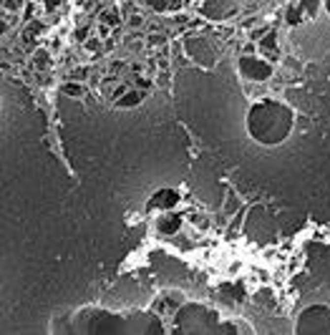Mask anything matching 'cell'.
<instances>
[{"label": "cell", "mask_w": 330, "mask_h": 335, "mask_svg": "<svg viewBox=\"0 0 330 335\" xmlns=\"http://www.w3.org/2000/svg\"><path fill=\"white\" fill-rule=\"evenodd\" d=\"M48 330L61 335H134L129 312H114L99 305L53 312Z\"/></svg>", "instance_id": "1"}, {"label": "cell", "mask_w": 330, "mask_h": 335, "mask_svg": "<svg viewBox=\"0 0 330 335\" xmlns=\"http://www.w3.org/2000/svg\"><path fill=\"white\" fill-rule=\"evenodd\" d=\"M295 126V111L285 101L260 98L247 114V134L262 146H277L290 136Z\"/></svg>", "instance_id": "2"}, {"label": "cell", "mask_w": 330, "mask_h": 335, "mask_svg": "<svg viewBox=\"0 0 330 335\" xmlns=\"http://www.w3.org/2000/svg\"><path fill=\"white\" fill-rule=\"evenodd\" d=\"M222 315L204 303H184L171 315L169 333L174 335H217Z\"/></svg>", "instance_id": "3"}, {"label": "cell", "mask_w": 330, "mask_h": 335, "mask_svg": "<svg viewBox=\"0 0 330 335\" xmlns=\"http://www.w3.org/2000/svg\"><path fill=\"white\" fill-rule=\"evenodd\" d=\"M295 333L300 335H330V305H307L295 320Z\"/></svg>", "instance_id": "4"}, {"label": "cell", "mask_w": 330, "mask_h": 335, "mask_svg": "<svg viewBox=\"0 0 330 335\" xmlns=\"http://www.w3.org/2000/svg\"><path fill=\"white\" fill-rule=\"evenodd\" d=\"M237 66H239L242 78L255 81V83H265L272 76V71H275V63L270 58H265L262 53H242Z\"/></svg>", "instance_id": "5"}, {"label": "cell", "mask_w": 330, "mask_h": 335, "mask_svg": "<svg viewBox=\"0 0 330 335\" xmlns=\"http://www.w3.org/2000/svg\"><path fill=\"white\" fill-rule=\"evenodd\" d=\"M184 303H187V295H184L182 290H164V292H159V295L154 298V303H151L149 310H154L162 318H171Z\"/></svg>", "instance_id": "6"}, {"label": "cell", "mask_w": 330, "mask_h": 335, "mask_svg": "<svg viewBox=\"0 0 330 335\" xmlns=\"http://www.w3.org/2000/svg\"><path fill=\"white\" fill-rule=\"evenodd\" d=\"M252 335L255 333V328L250 325V323H245L242 318H222V323H219V330H217V335Z\"/></svg>", "instance_id": "7"}, {"label": "cell", "mask_w": 330, "mask_h": 335, "mask_svg": "<svg viewBox=\"0 0 330 335\" xmlns=\"http://www.w3.org/2000/svg\"><path fill=\"white\" fill-rule=\"evenodd\" d=\"M144 96H146V91H141V89H136V86H129V89L114 101V106H116V109H134V106H139V103H144Z\"/></svg>", "instance_id": "8"}, {"label": "cell", "mask_w": 330, "mask_h": 335, "mask_svg": "<svg viewBox=\"0 0 330 335\" xmlns=\"http://www.w3.org/2000/svg\"><path fill=\"white\" fill-rule=\"evenodd\" d=\"M257 46H260V53L265 56V58H270L272 63H275V61H280V48L275 43V30H270L267 35H262L257 40Z\"/></svg>", "instance_id": "9"}, {"label": "cell", "mask_w": 330, "mask_h": 335, "mask_svg": "<svg viewBox=\"0 0 330 335\" xmlns=\"http://www.w3.org/2000/svg\"><path fill=\"white\" fill-rule=\"evenodd\" d=\"M179 202V194L177 192H171V189H162V192H157L154 194V199L149 202V209H169V207H174Z\"/></svg>", "instance_id": "10"}, {"label": "cell", "mask_w": 330, "mask_h": 335, "mask_svg": "<svg viewBox=\"0 0 330 335\" xmlns=\"http://www.w3.org/2000/svg\"><path fill=\"white\" fill-rule=\"evenodd\" d=\"M179 224H182V219L177 217V214H166V217H159V222H157V229L162 235H174L179 229Z\"/></svg>", "instance_id": "11"}, {"label": "cell", "mask_w": 330, "mask_h": 335, "mask_svg": "<svg viewBox=\"0 0 330 335\" xmlns=\"http://www.w3.org/2000/svg\"><path fill=\"white\" fill-rule=\"evenodd\" d=\"M51 63H53V58H51V53H48L46 48H38V51H33L31 66H33L35 71H46V68H51Z\"/></svg>", "instance_id": "12"}, {"label": "cell", "mask_w": 330, "mask_h": 335, "mask_svg": "<svg viewBox=\"0 0 330 335\" xmlns=\"http://www.w3.org/2000/svg\"><path fill=\"white\" fill-rule=\"evenodd\" d=\"M121 8H103L99 13V23H106V26H111V28H119L121 23Z\"/></svg>", "instance_id": "13"}, {"label": "cell", "mask_w": 330, "mask_h": 335, "mask_svg": "<svg viewBox=\"0 0 330 335\" xmlns=\"http://www.w3.org/2000/svg\"><path fill=\"white\" fill-rule=\"evenodd\" d=\"M61 93L63 96H71V98H83L86 96V86L78 81H66L63 86H61Z\"/></svg>", "instance_id": "14"}, {"label": "cell", "mask_w": 330, "mask_h": 335, "mask_svg": "<svg viewBox=\"0 0 330 335\" xmlns=\"http://www.w3.org/2000/svg\"><path fill=\"white\" fill-rule=\"evenodd\" d=\"M305 13H307V10H305V5L297 0V3H293V5L288 8V18H285V20H288L290 26H297L300 20H302V15H305Z\"/></svg>", "instance_id": "15"}, {"label": "cell", "mask_w": 330, "mask_h": 335, "mask_svg": "<svg viewBox=\"0 0 330 335\" xmlns=\"http://www.w3.org/2000/svg\"><path fill=\"white\" fill-rule=\"evenodd\" d=\"M40 30H43V26L38 23V20H31V26L23 30V43L33 46V43H35V38L40 35Z\"/></svg>", "instance_id": "16"}, {"label": "cell", "mask_w": 330, "mask_h": 335, "mask_svg": "<svg viewBox=\"0 0 330 335\" xmlns=\"http://www.w3.org/2000/svg\"><path fill=\"white\" fill-rule=\"evenodd\" d=\"M83 48L89 51V53H96V56L106 53V48H103V38H101V35H91V38L83 43Z\"/></svg>", "instance_id": "17"}, {"label": "cell", "mask_w": 330, "mask_h": 335, "mask_svg": "<svg viewBox=\"0 0 330 335\" xmlns=\"http://www.w3.org/2000/svg\"><path fill=\"white\" fill-rule=\"evenodd\" d=\"M28 5V0H3V10H8V13H20Z\"/></svg>", "instance_id": "18"}, {"label": "cell", "mask_w": 330, "mask_h": 335, "mask_svg": "<svg viewBox=\"0 0 330 335\" xmlns=\"http://www.w3.org/2000/svg\"><path fill=\"white\" fill-rule=\"evenodd\" d=\"M131 86H136V89H141V91H149V89L154 86V81H151L149 76H131Z\"/></svg>", "instance_id": "19"}, {"label": "cell", "mask_w": 330, "mask_h": 335, "mask_svg": "<svg viewBox=\"0 0 330 335\" xmlns=\"http://www.w3.org/2000/svg\"><path fill=\"white\" fill-rule=\"evenodd\" d=\"M73 38L78 40V43H86V40L91 38V26H81V28H76V33H73Z\"/></svg>", "instance_id": "20"}, {"label": "cell", "mask_w": 330, "mask_h": 335, "mask_svg": "<svg viewBox=\"0 0 330 335\" xmlns=\"http://www.w3.org/2000/svg\"><path fill=\"white\" fill-rule=\"evenodd\" d=\"M144 23H146V18H144V15H141L139 10L129 15V28H141Z\"/></svg>", "instance_id": "21"}, {"label": "cell", "mask_w": 330, "mask_h": 335, "mask_svg": "<svg viewBox=\"0 0 330 335\" xmlns=\"http://www.w3.org/2000/svg\"><path fill=\"white\" fill-rule=\"evenodd\" d=\"M146 43L154 46V48H157V46H164V43H166V35H164V33H151V35L146 38Z\"/></svg>", "instance_id": "22"}, {"label": "cell", "mask_w": 330, "mask_h": 335, "mask_svg": "<svg viewBox=\"0 0 330 335\" xmlns=\"http://www.w3.org/2000/svg\"><path fill=\"white\" fill-rule=\"evenodd\" d=\"M146 3H149L151 10H157V13H166V8H169V0H146Z\"/></svg>", "instance_id": "23"}, {"label": "cell", "mask_w": 330, "mask_h": 335, "mask_svg": "<svg viewBox=\"0 0 330 335\" xmlns=\"http://www.w3.org/2000/svg\"><path fill=\"white\" fill-rule=\"evenodd\" d=\"M300 3L305 5L307 15H315V13H318V8H320V0H300Z\"/></svg>", "instance_id": "24"}, {"label": "cell", "mask_w": 330, "mask_h": 335, "mask_svg": "<svg viewBox=\"0 0 330 335\" xmlns=\"http://www.w3.org/2000/svg\"><path fill=\"white\" fill-rule=\"evenodd\" d=\"M58 3H61V0H46V10H48V13H53V10L58 8Z\"/></svg>", "instance_id": "25"}, {"label": "cell", "mask_w": 330, "mask_h": 335, "mask_svg": "<svg viewBox=\"0 0 330 335\" xmlns=\"http://www.w3.org/2000/svg\"><path fill=\"white\" fill-rule=\"evenodd\" d=\"M124 66H126L124 61H114V63H111V71H114V73H119V71H124Z\"/></svg>", "instance_id": "26"}, {"label": "cell", "mask_w": 330, "mask_h": 335, "mask_svg": "<svg viewBox=\"0 0 330 335\" xmlns=\"http://www.w3.org/2000/svg\"><path fill=\"white\" fill-rule=\"evenodd\" d=\"M174 23H177V26H184V23H187V15H174Z\"/></svg>", "instance_id": "27"}, {"label": "cell", "mask_w": 330, "mask_h": 335, "mask_svg": "<svg viewBox=\"0 0 330 335\" xmlns=\"http://www.w3.org/2000/svg\"><path fill=\"white\" fill-rule=\"evenodd\" d=\"M325 10H328V15H330V0H325Z\"/></svg>", "instance_id": "28"}]
</instances>
